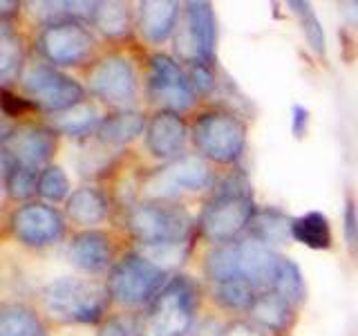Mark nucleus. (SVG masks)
I'll use <instances>...</instances> for the list:
<instances>
[{
  "label": "nucleus",
  "instance_id": "1",
  "mask_svg": "<svg viewBox=\"0 0 358 336\" xmlns=\"http://www.w3.org/2000/svg\"><path fill=\"white\" fill-rule=\"evenodd\" d=\"M108 291L90 280L59 278L43 291V302L54 318L65 323H94L106 309Z\"/></svg>",
  "mask_w": 358,
  "mask_h": 336
},
{
  "label": "nucleus",
  "instance_id": "2",
  "mask_svg": "<svg viewBox=\"0 0 358 336\" xmlns=\"http://www.w3.org/2000/svg\"><path fill=\"white\" fill-rule=\"evenodd\" d=\"M195 314V289L184 278H177L157 296L148 332L150 336H186L193 328Z\"/></svg>",
  "mask_w": 358,
  "mask_h": 336
},
{
  "label": "nucleus",
  "instance_id": "3",
  "mask_svg": "<svg viewBox=\"0 0 358 336\" xmlns=\"http://www.w3.org/2000/svg\"><path fill=\"white\" fill-rule=\"evenodd\" d=\"M244 123L227 112H208L197 119L193 128L199 153L215 162H233L244 148Z\"/></svg>",
  "mask_w": 358,
  "mask_h": 336
},
{
  "label": "nucleus",
  "instance_id": "4",
  "mask_svg": "<svg viewBox=\"0 0 358 336\" xmlns=\"http://www.w3.org/2000/svg\"><path fill=\"white\" fill-rule=\"evenodd\" d=\"M253 220V202L244 190H222L201 216V231L213 242H229Z\"/></svg>",
  "mask_w": 358,
  "mask_h": 336
},
{
  "label": "nucleus",
  "instance_id": "5",
  "mask_svg": "<svg viewBox=\"0 0 358 336\" xmlns=\"http://www.w3.org/2000/svg\"><path fill=\"white\" fill-rule=\"evenodd\" d=\"M164 269L145 260L143 255H128L110 276V294L121 305H141L162 287Z\"/></svg>",
  "mask_w": 358,
  "mask_h": 336
},
{
  "label": "nucleus",
  "instance_id": "6",
  "mask_svg": "<svg viewBox=\"0 0 358 336\" xmlns=\"http://www.w3.org/2000/svg\"><path fill=\"white\" fill-rule=\"evenodd\" d=\"M29 97L43 108L54 112H65L81 104L83 88L72 76H67L50 65H34L22 76Z\"/></svg>",
  "mask_w": 358,
  "mask_h": 336
},
{
  "label": "nucleus",
  "instance_id": "7",
  "mask_svg": "<svg viewBox=\"0 0 358 336\" xmlns=\"http://www.w3.org/2000/svg\"><path fill=\"white\" fill-rule=\"evenodd\" d=\"M128 224L143 244L179 242L188 233V216L182 209L162 204H141L132 209Z\"/></svg>",
  "mask_w": 358,
  "mask_h": 336
},
{
  "label": "nucleus",
  "instance_id": "8",
  "mask_svg": "<svg viewBox=\"0 0 358 336\" xmlns=\"http://www.w3.org/2000/svg\"><path fill=\"white\" fill-rule=\"evenodd\" d=\"M210 182L208 164L197 155H186L168 164L145 182V193L152 197H173L182 190H199Z\"/></svg>",
  "mask_w": 358,
  "mask_h": 336
},
{
  "label": "nucleus",
  "instance_id": "9",
  "mask_svg": "<svg viewBox=\"0 0 358 336\" xmlns=\"http://www.w3.org/2000/svg\"><path fill=\"white\" fill-rule=\"evenodd\" d=\"M92 36L72 20L52 22L41 34V50L52 63L59 65H76L81 63L92 50Z\"/></svg>",
  "mask_w": 358,
  "mask_h": 336
},
{
  "label": "nucleus",
  "instance_id": "10",
  "mask_svg": "<svg viewBox=\"0 0 358 336\" xmlns=\"http://www.w3.org/2000/svg\"><path fill=\"white\" fill-rule=\"evenodd\" d=\"M150 92L159 104L171 110H186L193 106L195 92L190 78L182 72L171 56L157 54L150 65Z\"/></svg>",
  "mask_w": 358,
  "mask_h": 336
},
{
  "label": "nucleus",
  "instance_id": "11",
  "mask_svg": "<svg viewBox=\"0 0 358 336\" xmlns=\"http://www.w3.org/2000/svg\"><path fill=\"white\" fill-rule=\"evenodd\" d=\"M11 233L29 246H45L63 235V218L59 211L45 204H25L9 220Z\"/></svg>",
  "mask_w": 358,
  "mask_h": 336
},
{
  "label": "nucleus",
  "instance_id": "12",
  "mask_svg": "<svg viewBox=\"0 0 358 336\" xmlns=\"http://www.w3.org/2000/svg\"><path fill=\"white\" fill-rule=\"evenodd\" d=\"M90 88L94 94L112 104H128L137 92L132 65L121 56H108L90 74Z\"/></svg>",
  "mask_w": 358,
  "mask_h": 336
},
{
  "label": "nucleus",
  "instance_id": "13",
  "mask_svg": "<svg viewBox=\"0 0 358 336\" xmlns=\"http://www.w3.org/2000/svg\"><path fill=\"white\" fill-rule=\"evenodd\" d=\"M54 153V134L36 128V126H22L16 128L11 134H5L3 139V155H7L11 162H16L22 168L36 171Z\"/></svg>",
  "mask_w": 358,
  "mask_h": 336
},
{
  "label": "nucleus",
  "instance_id": "14",
  "mask_svg": "<svg viewBox=\"0 0 358 336\" xmlns=\"http://www.w3.org/2000/svg\"><path fill=\"white\" fill-rule=\"evenodd\" d=\"M240 244V278L249 283L253 289H271L275 276L282 265L271 246L260 240H244Z\"/></svg>",
  "mask_w": 358,
  "mask_h": 336
},
{
  "label": "nucleus",
  "instance_id": "15",
  "mask_svg": "<svg viewBox=\"0 0 358 336\" xmlns=\"http://www.w3.org/2000/svg\"><path fill=\"white\" fill-rule=\"evenodd\" d=\"M215 14L208 3H188L186 5V27H184V45L188 54L199 61H208L215 52Z\"/></svg>",
  "mask_w": 358,
  "mask_h": 336
},
{
  "label": "nucleus",
  "instance_id": "16",
  "mask_svg": "<svg viewBox=\"0 0 358 336\" xmlns=\"http://www.w3.org/2000/svg\"><path fill=\"white\" fill-rule=\"evenodd\" d=\"M148 148L157 157H171L182 150L186 141V126L175 112H157L145 130Z\"/></svg>",
  "mask_w": 358,
  "mask_h": 336
},
{
  "label": "nucleus",
  "instance_id": "17",
  "mask_svg": "<svg viewBox=\"0 0 358 336\" xmlns=\"http://www.w3.org/2000/svg\"><path fill=\"white\" fill-rule=\"evenodd\" d=\"M179 5L171 0H145L139 9V29L148 41L159 43L173 31Z\"/></svg>",
  "mask_w": 358,
  "mask_h": 336
},
{
  "label": "nucleus",
  "instance_id": "18",
  "mask_svg": "<svg viewBox=\"0 0 358 336\" xmlns=\"http://www.w3.org/2000/svg\"><path fill=\"white\" fill-rule=\"evenodd\" d=\"M70 255L76 267L85 269V272H99L110 262V240L108 235L99 231H85L76 235Z\"/></svg>",
  "mask_w": 358,
  "mask_h": 336
},
{
  "label": "nucleus",
  "instance_id": "19",
  "mask_svg": "<svg viewBox=\"0 0 358 336\" xmlns=\"http://www.w3.org/2000/svg\"><path fill=\"white\" fill-rule=\"evenodd\" d=\"M67 216L76 224L90 227V224H96L108 216V202L96 188H76L72 197L67 200Z\"/></svg>",
  "mask_w": 358,
  "mask_h": 336
},
{
  "label": "nucleus",
  "instance_id": "20",
  "mask_svg": "<svg viewBox=\"0 0 358 336\" xmlns=\"http://www.w3.org/2000/svg\"><path fill=\"white\" fill-rule=\"evenodd\" d=\"M291 235L305 246H311V249H329L334 240L327 216H322L318 211L305 213V216L291 222Z\"/></svg>",
  "mask_w": 358,
  "mask_h": 336
},
{
  "label": "nucleus",
  "instance_id": "21",
  "mask_svg": "<svg viewBox=\"0 0 358 336\" xmlns=\"http://www.w3.org/2000/svg\"><path fill=\"white\" fill-rule=\"evenodd\" d=\"M291 309H294V305L287 302L282 296H278L275 291H264L251 305L253 318L273 332H282L287 328L291 318Z\"/></svg>",
  "mask_w": 358,
  "mask_h": 336
},
{
  "label": "nucleus",
  "instance_id": "22",
  "mask_svg": "<svg viewBox=\"0 0 358 336\" xmlns=\"http://www.w3.org/2000/svg\"><path fill=\"white\" fill-rule=\"evenodd\" d=\"M204 269H206V276L215 285L229 283V280H242L240 278V244L229 242V244L215 246V249L206 255Z\"/></svg>",
  "mask_w": 358,
  "mask_h": 336
},
{
  "label": "nucleus",
  "instance_id": "23",
  "mask_svg": "<svg viewBox=\"0 0 358 336\" xmlns=\"http://www.w3.org/2000/svg\"><path fill=\"white\" fill-rule=\"evenodd\" d=\"M143 132V117L137 112H119V115H110L101 121L99 126V139L106 144L121 146L126 141H132Z\"/></svg>",
  "mask_w": 358,
  "mask_h": 336
},
{
  "label": "nucleus",
  "instance_id": "24",
  "mask_svg": "<svg viewBox=\"0 0 358 336\" xmlns=\"http://www.w3.org/2000/svg\"><path fill=\"white\" fill-rule=\"evenodd\" d=\"M0 336H48V332L29 309L11 305L0 314Z\"/></svg>",
  "mask_w": 358,
  "mask_h": 336
},
{
  "label": "nucleus",
  "instance_id": "25",
  "mask_svg": "<svg viewBox=\"0 0 358 336\" xmlns=\"http://www.w3.org/2000/svg\"><path fill=\"white\" fill-rule=\"evenodd\" d=\"M99 126H101V119L96 115V110L87 104H78V106L65 110L56 117V128H59L63 134H70V137L87 134L94 128L99 130Z\"/></svg>",
  "mask_w": 358,
  "mask_h": 336
},
{
  "label": "nucleus",
  "instance_id": "26",
  "mask_svg": "<svg viewBox=\"0 0 358 336\" xmlns=\"http://www.w3.org/2000/svg\"><path fill=\"white\" fill-rule=\"evenodd\" d=\"M251 227L255 231V240L264 242L266 246L282 244L291 233V224L280 211H262L251 220Z\"/></svg>",
  "mask_w": 358,
  "mask_h": 336
},
{
  "label": "nucleus",
  "instance_id": "27",
  "mask_svg": "<svg viewBox=\"0 0 358 336\" xmlns=\"http://www.w3.org/2000/svg\"><path fill=\"white\" fill-rule=\"evenodd\" d=\"M271 291H275L278 296H282L291 305H298V302L305 298V278H302L296 262L282 258V265H280V272L275 276Z\"/></svg>",
  "mask_w": 358,
  "mask_h": 336
},
{
  "label": "nucleus",
  "instance_id": "28",
  "mask_svg": "<svg viewBox=\"0 0 358 336\" xmlns=\"http://www.w3.org/2000/svg\"><path fill=\"white\" fill-rule=\"evenodd\" d=\"M213 298L227 309H246V307L251 309L257 294L249 283H244V280H229V283L215 285Z\"/></svg>",
  "mask_w": 358,
  "mask_h": 336
},
{
  "label": "nucleus",
  "instance_id": "29",
  "mask_svg": "<svg viewBox=\"0 0 358 336\" xmlns=\"http://www.w3.org/2000/svg\"><path fill=\"white\" fill-rule=\"evenodd\" d=\"M289 7L294 9V14L298 16L300 20V27H302V34L307 36L311 50L324 56V52H327V41H324V31H322V22L318 20L316 11L311 9L309 3H298V0H294V3H289Z\"/></svg>",
  "mask_w": 358,
  "mask_h": 336
},
{
  "label": "nucleus",
  "instance_id": "30",
  "mask_svg": "<svg viewBox=\"0 0 358 336\" xmlns=\"http://www.w3.org/2000/svg\"><path fill=\"white\" fill-rule=\"evenodd\" d=\"M3 168H5V184H7L9 195L29 197L34 190H38L36 171L18 166L16 162H11L7 155H3Z\"/></svg>",
  "mask_w": 358,
  "mask_h": 336
},
{
  "label": "nucleus",
  "instance_id": "31",
  "mask_svg": "<svg viewBox=\"0 0 358 336\" xmlns=\"http://www.w3.org/2000/svg\"><path fill=\"white\" fill-rule=\"evenodd\" d=\"M128 7L121 3H101L96 7L94 22L108 36H121L123 31H128Z\"/></svg>",
  "mask_w": 358,
  "mask_h": 336
},
{
  "label": "nucleus",
  "instance_id": "32",
  "mask_svg": "<svg viewBox=\"0 0 358 336\" xmlns=\"http://www.w3.org/2000/svg\"><path fill=\"white\" fill-rule=\"evenodd\" d=\"M38 193L50 202H59L70 193V179L61 166H50L38 175Z\"/></svg>",
  "mask_w": 358,
  "mask_h": 336
},
{
  "label": "nucleus",
  "instance_id": "33",
  "mask_svg": "<svg viewBox=\"0 0 358 336\" xmlns=\"http://www.w3.org/2000/svg\"><path fill=\"white\" fill-rule=\"evenodd\" d=\"M141 255L145 260H150L159 269L173 267L182 262L184 258V244L182 242H162V244H143Z\"/></svg>",
  "mask_w": 358,
  "mask_h": 336
},
{
  "label": "nucleus",
  "instance_id": "34",
  "mask_svg": "<svg viewBox=\"0 0 358 336\" xmlns=\"http://www.w3.org/2000/svg\"><path fill=\"white\" fill-rule=\"evenodd\" d=\"M18 61H20L18 38L7 27H3V34H0V74L7 78L18 67Z\"/></svg>",
  "mask_w": 358,
  "mask_h": 336
},
{
  "label": "nucleus",
  "instance_id": "35",
  "mask_svg": "<svg viewBox=\"0 0 358 336\" xmlns=\"http://www.w3.org/2000/svg\"><path fill=\"white\" fill-rule=\"evenodd\" d=\"M343 229H345V240L350 244L354 255H358V206L352 197H347L345 204V216H343Z\"/></svg>",
  "mask_w": 358,
  "mask_h": 336
},
{
  "label": "nucleus",
  "instance_id": "36",
  "mask_svg": "<svg viewBox=\"0 0 358 336\" xmlns=\"http://www.w3.org/2000/svg\"><path fill=\"white\" fill-rule=\"evenodd\" d=\"M307 126H309V110L305 106H294V110H291V130H294L298 139L305 137Z\"/></svg>",
  "mask_w": 358,
  "mask_h": 336
},
{
  "label": "nucleus",
  "instance_id": "37",
  "mask_svg": "<svg viewBox=\"0 0 358 336\" xmlns=\"http://www.w3.org/2000/svg\"><path fill=\"white\" fill-rule=\"evenodd\" d=\"M193 336H227V332H224V328H222V323H220V321L208 318V321H201V323L197 325Z\"/></svg>",
  "mask_w": 358,
  "mask_h": 336
},
{
  "label": "nucleus",
  "instance_id": "38",
  "mask_svg": "<svg viewBox=\"0 0 358 336\" xmlns=\"http://www.w3.org/2000/svg\"><path fill=\"white\" fill-rule=\"evenodd\" d=\"M99 336H134L132 328L128 323L123 321H110L108 325H103V330H101Z\"/></svg>",
  "mask_w": 358,
  "mask_h": 336
},
{
  "label": "nucleus",
  "instance_id": "39",
  "mask_svg": "<svg viewBox=\"0 0 358 336\" xmlns=\"http://www.w3.org/2000/svg\"><path fill=\"white\" fill-rule=\"evenodd\" d=\"M190 83H193L197 90H208L210 85H213V81H210V74L204 70V67H195V70H193V81H190Z\"/></svg>",
  "mask_w": 358,
  "mask_h": 336
},
{
  "label": "nucleus",
  "instance_id": "40",
  "mask_svg": "<svg viewBox=\"0 0 358 336\" xmlns=\"http://www.w3.org/2000/svg\"><path fill=\"white\" fill-rule=\"evenodd\" d=\"M227 336H257L251 328H246V325H233L231 332H227Z\"/></svg>",
  "mask_w": 358,
  "mask_h": 336
},
{
  "label": "nucleus",
  "instance_id": "41",
  "mask_svg": "<svg viewBox=\"0 0 358 336\" xmlns=\"http://www.w3.org/2000/svg\"><path fill=\"white\" fill-rule=\"evenodd\" d=\"M356 9H358V3H356Z\"/></svg>",
  "mask_w": 358,
  "mask_h": 336
}]
</instances>
